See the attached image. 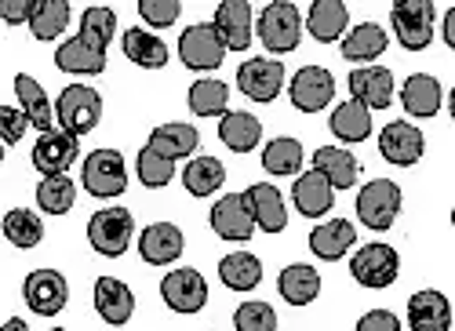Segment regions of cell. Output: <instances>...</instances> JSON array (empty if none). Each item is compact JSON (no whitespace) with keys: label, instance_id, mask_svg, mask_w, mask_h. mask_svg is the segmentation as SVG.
<instances>
[{"label":"cell","instance_id":"cell-1","mask_svg":"<svg viewBox=\"0 0 455 331\" xmlns=\"http://www.w3.org/2000/svg\"><path fill=\"white\" fill-rule=\"evenodd\" d=\"M99 117H102V99L95 88L88 84H69L59 102H55V121H59V131L81 138L88 131L99 128Z\"/></svg>","mask_w":455,"mask_h":331},{"label":"cell","instance_id":"cell-2","mask_svg":"<svg viewBox=\"0 0 455 331\" xmlns=\"http://www.w3.org/2000/svg\"><path fill=\"white\" fill-rule=\"evenodd\" d=\"M259 41L267 44L274 55H288L299 48V36H302V15L291 0H274V4L262 8L259 15Z\"/></svg>","mask_w":455,"mask_h":331},{"label":"cell","instance_id":"cell-3","mask_svg":"<svg viewBox=\"0 0 455 331\" xmlns=\"http://www.w3.org/2000/svg\"><path fill=\"white\" fill-rule=\"evenodd\" d=\"M132 237H135V218L128 208H106L88 218V244L106 259H121Z\"/></svg>","mask_w":455,"mask_h":331},{"label":"cell","instance_id":"cell-4","mask_svg":"<svg viewBox=\"0 0 455 331\" xmlns=\"http://www.w3.org/2000/svg\"><path fill=\"white\" fill-rule=\"evenodd\" d=\"M434 0H397L390 8V22H394V33L397 41L408 48V51H423L434 36Z\"/></svg>","mask_w":455,"mask_h":331},{"label":"cell","instance_id":"cell-5","mask_svg":"<svg viewBox=\"0 0 455 331\" xmlns=\"http://www.w3.org/2000/svg\"><path fill=\"white\" fill-rule=\"evenodd\" d=\"M357 215L368 230H390L401 215V186L390 178H375L357 193Z\"/></svg>","mask_w":455,"mask_h":331},{"label":"cell","instance_id":"cell-6","mask_svg":"<svg viewBox=\"0 0 455 331\" xmlns=\"http://www.w3.org/2000/svg\"><path fill=\"white\" fill-rule=\"evenodd\" d=\"M84 190L92 197H121L128 190V168L117 150H95L84 157Z\"/></svg>","mask_w":455,"mask_h":331},{"label":"cell","instance_id":"cell-7","mask_svg":"<svg viewBox=\"0 0 455 331\" xmlns=\"http://www.w3.org/2000/svg\"><path fill=\"white\" fill-rule=\"evenodd\" d=\"M350 273L364 288H390L401 273V255L390 244H364L350 259Z\"/></svg>","mask_w":455,"mask_h":331},{"label":"cell","instance_id":"cell-8","mask_svg":"<svg viewBox=\"0 0 455 331\" xmlns=\"http://www.w3.org/2000/svg\"><path fill=\"white\" fill-rule=\"evenodd\" d=\"M22 299L33 313H41V317H55L66 310L69 303V284L59 270H33L22 284Z\"/></svg>","mask_w":455,"mask_h":331},{"label":"cell","instance_id":"cell-9","mask_svg":"<svg viewBox=\"0 0 455 331\" xmlns=\"http://www.w3.org/2000/svg\"><path fill=\"white\" fill-rule=\"evenodd\" d=\"M179 59L186 62V69H219L226 59V44L212 22H201L179 36Z\"/></svg>","mask_w":455,"mask_h":331},{"label":"cell","instance_id":"cell-10","mask_svg":"<svg viewBox=\"0 0 455 331\" xmlns=\"http://www.w3.org/2000/svg\"><path fill=\"white\" fill-rule=\"evenodd\" d=\"M288 95H291L295 109H302V114H321V109L335 99V81H331V73L321 69V66H302L288 84Z\"/></svg>","mask_w":455,"mask_h":331},{"label":"cell","instance_id":"cell-11","mask_svg":"<svg viewBox=\"0 0 455 331\" xmlns=\"http://www.w3.org/2000/svg\"><path fill=\"white\" fill-rule=\"evenodd\" d=\"M212 230L222 237V240H230V244H248L251 233H255V218L248 211V201L244 193H226L215 208H212Z\"/></svg>","mask_w":455,"mask_h":331},{"label":"cell","instance_id":"cell-12","mask_svg":"<svg viewBox=\"0 0 455 331\" xmlns=\"http://www.w3.org/2000/svg\"><path fill=\"white\" fill-rule=\"evenodd\" d=\"M161 299L175 313H197L208 303V284H204V277L197 270L182 266V270H175V273H168L161 280Z\"/></svg>","mask_w":455,"mask_h":331},{"label":"cell","instance_id":"cell-13","mask_svg":"<svg viewBox=\"0 0 455 331\" xmlns=\"http://www.w3.org/2000/svg\"><path fill=\"white\" fill-rule=\"evenodd\" d=\"M423 150H427L423 131L415 124H408V121H390L383 131H379V154L397 168H411L423 157Z\"/></svg>","mask_w":455,"mask_h":331},{"label":"cell","instance_id":"cell-14","mask_svg":"<svg viewBox=\"0 0 455 331\" xmlns=\"http://www.w3.org/2000/svg\"><path fill=\"white\" fill-rule=\"evenodd\" d=\"M237 88L255 102H274L284 88V66L277 59H248L237 69Z\"/></svg>","mask_w":455,"mask_h":331},{"label":"cell","instance_id":"cell-15","mask_svg":"<svg viewBox=\"0 0 455 331\" xmlns=\"http://www.w3.org/2000/svg\"><path fill=\"white\" fill-rule=\"evenodd\" d=\"M77 157H81V138H73L59 128L44 131L33 146V168L41 175H66Z\"/></svg>","mask_w":455,"mask_h":331},{"label":"cell","instance_id":"cell-16","mask_svg":"<svg viewBox=\"0 0 455 331\" xmlns=\"http://www.w3.org/2000/svg\"><path fill=\"white\" fill-rule=\"evenodd\" d=\"M244 201H248V211L255 218V230L262 233H281L288 226V208H284V197L277 186H267V182H255V186L244 190Z\"/></svg>","mask_w":455,"mask_h":331},{"label":"cell","instance_id":"cell-17","mask_svg":"<svg viewBox=\"0 0 455 331\" xmlns=\"http://www.w3.org/2000/svg\"><path fill=\"white\" fill-rule=\"evenodd\" d=\"M212 26L222 36L226 51H244L251 44V4L248 0H222Z\"/></svg>","mask_w":455,"mask_h":331},{"label":"cell","instance_id":"cell-18","mask_svg":"<svg viewBox=\"0 0 455 331\" xmlns=\"http://www.w3.org/2000/svg\"><path fill=\"white\" fill-rule=\"evenodd\" d=\"M350 95L364 109H387L394 102V73L387 66H364L350 73Z\"/></svg>","mask_w":455,"mask_h":331},{"label":"cell","instance_id":"cell-19","mask_svg":"<svg viewBox=\"0 0 455 331\" xmlns=\"http://www.w3.org/2000/svg\"><path fill=\"white\" fill-rule=\"evenodd\" d=\"M95 310H99V317H102L106 324H113V327L128 324L132 313H135L132 288H128L124 280H117V277H99V280H95Z\"/></svg>","mask_w":455,"mask_h":331},{"label":"cell","instance_id":"cell-20","mask_svg":"<svg viewBox=\"0 0 455 331\" xmlns=\"http://www.w3.org/2000/svg\"><path fill=\"white\" fill-rule=\"evenodd\" d=\"M186 240H182V230L172 226V223H154L146 226L142 237H139V255L149 263V266H168L182 255Z\"/></svg>","mask_w":455,"mask_h":331},{"label":"cell","instance_id":"cell-21","mask_svg":"<svg viewBox=\"0 0 455 331\" xmlns=\"http://www.w3.org/2000/svg\"><path fill=\"white\" fill-rule=\"evenodd\" d=\"M408 327L411 331H448L451 306L441 291H415L408 299Z\"/></svg>","mask_w":455,"mask_h":331},{"label":"cell","instance_id":"cell-22","mask_svg":"<svg viewBox=\"0 0 455 331\" xmlns=\"http://www.w3.org/2000/svg\"><path fill=\"white\" fill-rule=\"evenodd\" d=\"M354 244H357V230H354V223H347V218H328V223H321L310 233V251L324 263L343 259Z\"/></svg>","mask_w":455,"mask_h":331},{"label":"cell","instance_id":"cell-23","mask_svg":"<svg viewBox=\"0 0 455 331\" xmlns=\"http://www.w3.org/2000/svg\"><path fill=\"white\" fill-rule=\"evenodd\" d=\"M347 22H350V8L343 4V0H314L310 15H307V29L321 44L339 41V36L347 33Z\"/></svg>","mask_w":455,"mask_h":331},{"label":"cell","instance_id":"cell-24","mask_svg":"<svg viewBox=\"0 0 455 331\" xmlns=\"http://www.w3.org/2000/svg\"><path fill=\"white\" fill-rule=\"evenodd\" d=\"M15 95H19V109L26 114L29 128H36L41 135L55 131V109H52V102H48L41 84H36L33 77H26V73H19L15 77Z\"/></svg>","mask_w":455,"mask_h":331},{"label":"cell","instance_id":"cell-25","mask_svg":"<svg viewBox=\"0 0 455 331\" xmlns=\"http://www.w3.org/2000/svg\"><path fill=\"white\" fill-rule=\"evenodd\" d=\"M291 201H295V208L307 215V218H321V215H328L331 211V201H335V190L328 186V178L324 175H317L314 168L307 171V175H299L295 178V186H291Z\"/></svg>","mask_w":455,"mask_h":331},{"label":"cell","instance_id":"cell-26","mask_svg":"<svg viewBox=\"0 0 455 331\" xmlns=\"http://www.w3.org/2000/svg\"><path fill=\"white\" fill-rule=\"evenodd\" d=\"M401 106L408 109L411 117H437L441 109V81L430 77V73H411L401 88Z\"/></svg>","mask_w":455,"mask_h":331},{"label":"cell","instance_id":"cell-27","mask_svg":"<svg viewBox=\"0 0 455 331\" xmlns=\"http://www.w3.org/2000/svg\"><path fill=\"white\" fill-rule=\"evenodd\" d=\"M314 171L328 178L331 190H350L357 182V157L350 150H339V146H321L314 154Z\"/></svg>","mask_w":455,"mask_h":331},{"label":"cell","instance_id":"cell-28","mask_svg":"<svg viewBox=\"0 0 455 331\" xmlns=\"http://www.w3.org/2000/svg\"><path fill=\"white\" fill-rule=\"evenodd\" d=\"M277 291H281V299L291 303V306H310L321 296V273L307 263H295L277 277Z\"/></svg>","mask_w":455,"mask_h":331},{"label":"cell","instance_id":"cell-29","mask_svg":"<svg viewBox=\"0 0 455 331\" xmlns=\"http://www.w3.org/2000/svg\"><path fill=\"white\" fill-rule=\"evenodd\" d=\"M197 142H201V131L194 124H161L154 128V135H149V150L168 157V161H179V157H189L197 150Z\"/></svg>","mask_w":455,"mask_h":331},{"label":"cell","instance_id":"cell-30","mask_svg":"<svg viewBox=\"0 0 455 331\" xmlns=\"http://www.w3.org/2000/svg\"><path fill=\"white\" fill-rule=\"evenodd\" d=\"M387 51V29L383 26H375V22H364V26H354L347 33V41H343V59L350 62H375L379 55Z\"/></svg>","mask_w":455,"mask_h":331},{"label":"cell","instance_id":"cell-31","mask_svg":"<svg viewBox=\"0 0 455 331\" xmlns=\"http://www.w3.org/2000/svg\"><path fill=\"white\" fill-rule=\"evenodd\" d=\"M219 138L226 150L234 154H251L259 138H262V124L251 117V114H222L219 121Z\"/></svg>","mask_w":455,"mask_h":331},{"label":"cell","instance_id":"cell-32","mask_svg":"<svg viewBox=\"0 0 455 331\" xmlns=\"http://www.w3.org/2000/svg\"><path fill=\"white\" fill-rule=\"evenodd\" d=\"M121 44H124V59L142 66V69H164L168 66V48H164L161 36H154V33L128 29Z\"/></svg>","mask_w":455,"mask_h":331},{"label":"cell","instance_id":"cell-33","mask_svg":"<svg viewBox=\"0 0 455 331\" xmlns=\"http://www.w3.org/2000/svg\"><path fill=\"white\" fill-rule=\"evenodd\" d=\"M219 280L230 291H251L262 280V263L255 259L251 251H234V255H226V259L219 263Z\"/></svg>","mask_w":455,"mask_h":331},{"label":"cell","instance_id":"cell-34","mask_svg":"<svg viewBox=\"0 0 455 331\" xmlns=\"http://www.w3.org/2000/svg\"><path fill=\"white\" fill-rule=\"evenodd\" d=\"M113 33H117V15H113V8H106V4H92V8H84L77 41H84L92 51H102V55H106V48H109V41H113Z\"/></svg>","mask_w":455,"mask_h":331},{"label":"cell","instance_id":"cell-35","mask_svg":"<svg viewBox=\"0 0 455 331\" xmlns=\"http://www.w3.org/2000/svg\"><path fill=\"white\" fill-rule=\"evenodd\" d=\"M66 26H69V0H33L29 29L36 41H55Z\"/></svg>","mask_w":455,"mask_h":331},{"label":"cell","instance_id":"cell-36","mask_svg":"<svg viewBox=\"0 0 455 331\" xmlns=\"http://www.w3.org/2000/svg\"><path fill=\"white\" fill-rule=\"evenodd\" d=\"M328 128L335 131V138H343V142H364L371 135V109H364L361 102L350 99L331 114Z\"/></svg>","mask_w":455,"mask_h":331},{"label":"cell","instance_id":"cell-37","mask_svg":"<svg viewBox=\"0 0 455 331\" xmlns=\"http://www.w3.org/2000/svg\"><path fill=\"white\" fill-rule=\"evenodd\" d=\"M182 182L194 197H212L226 182V168H222L219 157H194L182 171Z\"/></svg>","mask_w":455,"mask_h":331},{"label":"cell","instance_id":"cell-38","mask_svg":"<svg viewBox=\"0 0 455 331\" xmlns=\"http://www.w3.org/2000/svg\"><path fill=\"white\" fill-rule=\"evenodd\" d=\"M55 66L62 73H84V77H92V73H102L106 69V55L102 51H92L84 41H62L59 51H55Z\"/></svg>","mask_w":455,"mask_h":331},{"label":"cell","instance_id":"cell-39","mask_svg":"<svg viewBox=\"0 0 455 331\" xmlns=\"http://www.w3.org/2000/svg\"><path fill=\"white\" fill-rule=\"evenodd\" d=\"M73 201H77V182L69 175H44L41 186H36V204L48 215H66Z\"/></svg>","mask_w":455,"mask_h":331},{"label":"cell","instance_id":"cell-40","mask_svg":"<svg viewBox=\"0 0 455 331\" xmlns=\"http://www.w3.org/2000/svg\"><path fill=\"white\" fill-rule=\"evenodd\" d=\"M189 109H194L197 117H222L226 114V102H230V88L215 77H204L189 88Z\"/></svg>","mask_w":455,"mask_h":331},{"label":"cell","instance_id":"cell-41","mask_svg":"<svg viewBox=\"0 0 455 331\" xmlns=\"http://www.w3.org/2000/svg\"><path fill=\"white\" fill-rule=\"evenodd\" d=\"M4 237L15 244V248H36L44 240V223L41 215H33L29 208H15L4 215Z\"/></svg>","mask_w":455,"mask_h":331},{"label":"cell","instance_id":"cell-42","mask_svg":"<svg viewBox=\"0 0 455 331\" xmlns=\"http://www.w3.org/2000/svg\"><path fill=\"white\" fill-rule=\"evenodd\" d=\"M262 168L270 175H295L302 168V146L299 138H274L262 150Z\"/></svg>","mask_w":455,"mask_h":331},{"label":"cell","instance_id":"cell-43","mask_svg":"<svg viewBox=\"0 0 455 331\" xmlns=\"http://www.w3.org/2000/svg\"><path fill=\"white\" fill-rule=\"evenodd\" d=\"M135 175H139L142 186L161 190V186H168L172 175H175V161H168V157H161V154L149 150V146H142L139 161H135Z\"/></svg>","mask_w":455,"mask_h":331},{"label":"cell","instance_id":"cell-44","mask_svg":"<svg viewBox=\"0 0 455 331\" xmlns=\"http://www.w3.org/2000/svg\"><path fill=\"white\" fill-rule=\"evenodd\" d=\"M237 331H277V313L270 303H241L234 313Z\"/></svg>","mask_w":455,"mask_h":331},{"label":"cell","instance_id":"cell-45","mask_svg":"<svg viewBox=\"0 0 455 331\" xmlns=\"http://www.w3.org/2000/svg\"><path fill=\"white\" fill-rule=\"evenodd\" d=\"M179 12H182L179 0H139V15H142L149 26H157V29L172 26V22L179 19Z\"/></svg>","mask_w":455,"mask_h":331},{"label":"cell","instance_id":"cell-46","mask_svg":"<svg viewBox=\"0 0 455 331\" xmlns=\"http://www.w3.org/2000/svg\"><path fill=\"white\" fill-rule=\"evenodd\" d=\"M26 128H29V121H26V114L19 106H0V142H4V146L22 142Z\"/></svg>","mask_w":455,"mask_h":331},{"label":"cell","instance_id":"cell-47","mask_svg":"<svg viewBox=\"0 0 455 331\" xmlns=\"http://www.w3.org/2000/svg\"><path fill=\"white\" fill-rule=\"evenodd\" d=\"M357 331H404L397 313L390 310H368L361 320H357Z\"/></svg>","mask_w":455,"mask_h":331},{"label":"cell","instance_id":"cell-48","mask_svg":"<svg viewBox=\"0 0 455 331\" xmlns=\"http://www.w3.org/2000/svg\"><path fill=\"white\" fill-rule=\"evenodd\" d=\"M33 15V0H0V19L19 26V22H29Z\"/></svg>","mask_w":455,"mask_h":331},{"label":"cell","instance_id":"cell-49","mask_svg":"<svg viewBox=\"0 0 455 331\" xmlns=\"http://www.w3.org/2000/svg\"><path fill=\"white\" fill-rule=\"evenodd\" d=\"M444 44L455 48V8L444 12Z\"/></svg>","mask_w":455,"mask_h":331},{"label":"cell","instance_id":"cell-50","mask_svg":"<svg viewBox=\"0 0 455 331\" xmlns=\"http://www.w3.org/2000/svg\"><path fill=\"white\" fill-rule=\"evenodd\" d=\"M0 331H29V327H26V320L12 317V320H4V324H0Z\"/></svg>","mask_w":455,"mask_h":331},{"label":"cell","instance_id":"cell-51","mask_svg":"<svg viewBox=\"0 0 455 331\" xmlns=\"http://www.w3.org/2000/svg\"><path fill=\"white\" fill-rule=\"evenodd\" d=\"M0 164H4V142H0Z\"/></svg>","mask_w":455,"mask_h":331},{"label":"cell","instance_id":"cell-52","mask_svg":"<svg viewBox=\"0 0 455 331\" xmlns=\"http://www.w3.org/2000/svg\"><path fill=\"white\" fill-rule=\"evenodd\" d=\"M55 331H66V327H55Z\"/></svg>","mask_w":455,"mask_h":331}]
</instances>
